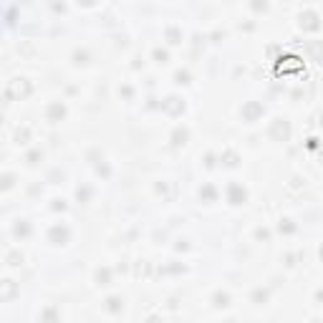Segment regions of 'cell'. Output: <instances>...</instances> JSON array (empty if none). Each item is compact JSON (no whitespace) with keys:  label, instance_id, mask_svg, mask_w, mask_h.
Segmentation results:
<instances>
[{"label":"cell","instance_id":"7c38bea8","mask_svg":"<svg viewBox=\"0 0 323 323\" xmlns=\"http://www.w3.org/2000/svg\"><path fill=\"white\" fill-rule=\"evenodd\" d=\"M321 260H323V248H321Z\"/></svg>","mask_w":323,"mask_h":323},{"label":"cell","instance_id":"6da1fadb","mask_svg":"<svg viewBox=\"0 0 323 323\" xmlns=\"http://www.w3.org/2000/svg\"><path fill=\"white\" fill-rule=\"evenodd\" d=\"M31 94V83L26 78H13L5 89V99H26Z\"/></svg>","mask_w":323,"mask_h":323},{"label":"cell","instance_id":"7a4b0ae2","mask_svg":"<svg viewBox=\"0 0 323 323\" xmlns=\"http://www.w3.org/2000/svg\"><path fill=\"white\" fill-rule=\"evenodd\" d=\"M270 137H273L275 142H288V137H290V126H288V121L275 119L273 126H270Z\"/></svg>","mask_w":323,"mask_h":323},{"label":"cell","instance_id":"8992f818","mask_svg":"<svg viewBox=\"0 0 323 323\" xmlns=\"http://www.w3.org/2000/svg\"><path fill=\"white\" fill-rule=\"evenodd\" d=\"M308 51L313 53L316 61H323V43H308Z\"/></svg>","mask_w":323,"mask_h":323},{"label":"cell","instance_id":"52a82bcc","mask_svg":"<svg viewBox=\"0 0 323 323\" xmlns=\"http://www.w3.org/2000/svg\"><path fill=\"white\" fill-rule=\"evenodd\" d=\"M48 116H51V119L63 116V106H61V104H53V106H51V111H48Z\"/></svg>","mask_w":323,"mask_h":323},{"label":"cell","instance_id":"277c9868","mask_svg":"<svg viewBox=\"0 0 323 323\" xmlns=\"http://www.w3.org/2000/svg\"><path fill=\"white\" fill-rule=\"evenodd\" d=\"M243 200H245V189H240L238 184H232V187H230V202H232V205H240Z\"/></svg>","mask_w":323,"mask_h":323},{"label":"cell","instance_id":"5b68a950","mask_svg":"<svg viewBox=\"0 0 323 323\" xmlns=\"http://www.w3.org/2000/svg\"><path fill=\"white\" fill-rule=\"evenodd\" d=\"M257 114H263V109H260L257 104H248V106H245V119H248V121H252Z\"/></svg>","mask_w":323,"mask_h":323},{"label":"cell","instance_id":"3957f363","mask_svg":"<svg viewBox=\"0 0 323 323\" xmlns=\"http://www.w3.org/2000/svg\"><path fill=\"white\" fill-rule=\"evenodd\" d=\"M300 28H306V31H318V28H321L318 15H316V13H306V15H300Z\"/></svg>","mask_w":323,"mask_h":323},{"label":"cell","instance_id":"ba28073f","mask_svg":"<svg viewBox=\"0 0 323 323\" xmlns=\"http://www.w3.org/2000/svg\"><path fill=\"white\" fill-rule=\"evenodd\" d=\"M43 323H56V311L48 308L46 313H43Z\"/></svg>","mask_w":323,"mask_h":323},{"label":"cell","instance_id":"9c48e42d","mask_svg":"<svg viewBox=\"0 0 323 323\" xmlns=\"http://www.w3.org/2000/svg\"><path fill=\"white\" fill-rule=\"evenodd\" d=\"M10 293H13V286H10V281H5V295H3V298L8 300V298H10Z\"/></svg>","mask_w":323,"mask_h":323},{"label":"cell","instance_id":"8fae6325","mask_svg":"<svg viewBox=\"0 0 323 323\" xmlns=\"http://www.w3.org/2000/svg\"><path fill=\"white\" fill-rule=\"evenodd\" d=\"M109 308H111V311H119V300H116V298L109 300Z\"/></svg>","mask_w":323,"mask_h":323},{"label":"cell","instance_id":"30bf717a","mask_svg":"<svg viewBox=\"0 0 323 323\" xmlns=\"http://www.w3.org/2000/svg\"><path fill=\"white\" fill-rule=\"evenodd\" d=\"M215 300H217V306H227V295H217Z\"/></svg>","mask_w":323,"mask_h":323}]
</instances>
